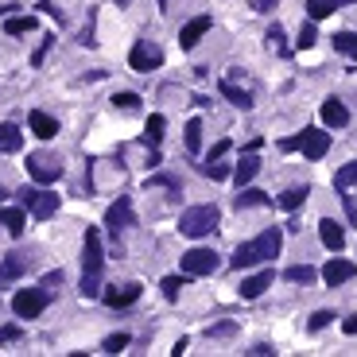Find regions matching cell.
Returning <instances> with one entry per match:
<instances>
[{"label":"cell","mask_w":357,"mask_h":357,"mask_svg":"<svg viewBox=\"0 0 357 357\" xmlns=\"http://www.w3.org/2000/svg\"><path fill=\"white\" fill-rule=\"evenodd\" d=\"M101 272H105V248H101V229H86V245H82V295L98 299L101 295Z\"/></svg>","instance_id":"1"},{"label":"cell","mask_w":357,"mask_h":357,"mask_svg":"<svg viewBox=\"0 0 357 357\" xmlns=\"http://www.w3.org/2000/svg\"><path fill=\"white\" fill-rule=\"evenodd\" d=\"M221 221V210L214 206V202H206V206H190L183 210V218H178V229H183V237H206V233H214Z\"/></svg>","instance_id":"2"},{"label":"cell","mask_w":357,"mask_h":357,"mask_svg":"<svg viewBox=\"0 0 357 357\" xmlns=\"http://www.w3.org/2000/svg\"><path fill=\"white\" fill-rule=\"evenodd\" d=\"M16 202H20V206H28L39 221H47L51 214L59 210V194H51V190H39V187H20V190H16Z\"/></svg>","instance_id":"3"},{"label":"cell","mask_w":357,"mask_h":357,"mask_svg":"<svg viewBox=\"0 0 357 357\" xmlns=\"http://www.w3.org/2000/svg\"><path fill=\"white\" fill-rule=\"evenodd\" d=\"M43 307H47V288H20L16 295H12V311H16V318H39Z\"/></svg>","instance_id":"4"},{"label":"cell","mask_w":357,"mask_h":357,"mask_svg":"<svg viewBox=\"0 0 357 357\" xmlns=\"http://www.w3.org/2000/svg\"><path fill=\"white\" fill-rule=\"evenodd\" d=\"M218 264L221 260L214 248H190V253H183V276H214Z\"/></svg>","instance_id":"5"},{"label":"cell","mask_w":357,"mask_h":357,"mask_svg":"<svg viewBox=\"0 0 357 357\" xmlns=\"http://www.w3.org/2000/svg\"><path fill=\"white\" fill-rule=\"evenodd\" d=\"M28 175L47 187V183H55L62 175V159L51 156V152H35V156H28Z\"/></svg>","instance_id":"6"},{"label":"cell","mask_w":357,"mask_h":357,"mask_svg":"<svg viewBox=\"0 0 357 357\" xmlns=\"http://www.w3.org/2000/svg\"><path fill=\"white\" fill-rule=\"evenodd\" d=\"M159 62H163V51L152 39H140L136 47L129 51V66L136 70V74H152V70H159Z\"/></svg>","instance_id":"7"},{"label":"cell","mask_w":357,"mask_h":357,"mask_svg":"<svg viewBox=\"0 0 357 357\" xmlns=\"http://www.w3.org/2000/svg\"><path fill=\"white\" fill-rule=\"evenodd\" d=\"M105 226H109V237H120V233L132 226V199L129 194H120V199L105 210Z\"/></svg>","instance_id":"8"},{"label":"cell","mask_w":357,"mask_h":357,"mask_svg":"<svg viewBox=\"0 0 357 357\" xmlns=\"http://www.w3.org/2000/svg\"><path fill=\"white\" fill-rule=\"evenodd\" d=\"M295 148L303 152L307 159H322V156H327V148H330V136L322 129H303L295 136Z\"/></svg>","instance_id":"9"},{"label":"cell","mask_w":357,"mask_h":357,"mask_svg":"<svg viewBox=\"0 0 357 357\" xmlns=\"http://www.w3.org/2000/svg\"><path fill=\"white\" fill-rule=\"evenodd\" d=\"M221 93H226V98L233 101V105H237V109H253V101H257V98H253V89H248L245 82H241L237 70H233V74H229V78L221 82Z\"/></svg>","instance_id":"10"},{"label":"cell","mask_w":357,"mask_h":357,"mask_svg":"<svg viewBox=\"0 0 357 357\" xmlns=\"http://www.w3.org/2000/svg\"><path fill=\"white\" fill-rule=\"evenodd\" d=\"M354 276H357V264H354V260H342V257L327 260V268H322L327 288H342V284H346V280H354Z\"/></svg>","instance_id":"11"},{"label":"cell","mask_w":357,"mask_h":357,"mask_svg":"<svg viewBox=\"0 0 357 357\" xmlns=\"http://www.w3.org/2000/svg\"><path fill=\"white\" fill-rule=\"evenodd\" d=\"M210 31V16H194L190 24H183V31H178V47L190 51V47H199V39Z\"/></svg>","instance_id":"12"},{"label":"cell","mask_w":357,"mask_h":357,"mask_svg":"<svg viewBox=\"0 0 357 357\" xmlns=\"http://www.w3.org/2000/svg\"><path fill=\"white\" fill-rule=\"evenodd\" d=\"M272 280H276V272H272V268H264V272H257V276H248L245 284L237 288L241 299H260L268 288H272Z\"/></svg>","instance_id":"13"},{"label":"cell","mask_w":357,"mask_h":357,"mask_svg":"<svg viewBox=\"0 0 357 357\" xmlns=\"http://www.w3.org/2000/svg\"><path fill=\"white\" fill-rule=\"evenodd\" d=\"M264 248H260V237L257 241H245V245H241L237 248V253H233V268H237V272H241V268H253V264H264Z\"/></svg>","instance_id":"14"},{"label":"cell","mask_w":357,"mask_h":357,"mask_svg":"<svg viewBox=\"0 0 357 357\" xmlns=\"http://www.w3.org/2000/svg\"><path fill=\"white\" fill-rule=\"evenodd\" d=\"M136 299H140V284H120V288H109V291H105V303H109V307H117V311L132 307Z\"/></svg>","instance_id":"15"},{"label":"cell","mask_w":357,"mask_h":357,"mask_svg":"<svg viewBox=\"0 0 357 357\" xmlns=\"http://www.w3.org/2000/svg\"><path fill=\"white\" fill-rule=\"evenodd\" d=\"M257 171H260L257 152H245V156H241V163L233 167V187H248V183L257 178Z\"/></svg>","instance_id":"16"},{"label":"cell","mask_w":357,"mask_h":357,"mask_svg":"<svg viewBox=\"0 0 357 357\" xmlns=\"http://www.w3.org/2000/svg\"><path fill=\"white\" fill-rule=\"evenodd\" d=\"M322 120H327V129H346V125H349V109L338 98H327V101H322Z\"/></svg>","instance_id":"17"},{"label":"cell","mask_w":357,"mask_h":357,"mask_svg":"<svg viewBox=\"0 0 357 357\" xmlns=\"http://www.w3.org/2000/svg\"><path fill=\"white\" fill-rule=\"evenodd\" d=\"M318 237H322V245H327L330 253H338V248L346 245V233H342V226H338L334 218H322V226H318Z\"/></svg>","instance_id":"18"},{"label":"cell","mask_w":357,"mask_h":357,"mask_svg":"<svg viewBox=\"0 0 357 357\" xmlns=\"http://www.w3.org/2000/svg\"><path fill=\"white\" fill-rule=\"evenodd\" d=\"M0 226L8 229L12 237H20L24 226H28V214H24V206H8V210H0Z\"/></svg>","instance_id":"19"},{"label":"cell","mask_w":357,"mask_h":357,"mask_svg":"<svg viewBox=\"0 0 357 357\" xmlns=\"http://www.w3.org/2000/svg\"><path fill=\"white\" fill-rule=\"evenodd\" d=\"M31 132H35L39 140L59 136V120H55V117H47L43 109H35V113H31Z\"/></svg>","instance_id":"20"},{"label":"cell","mask_w":357,"mask_h":357,"mask_svg":"<svg viewBox=\"0 0 357 357\" xmlns=\"http://www.w3.org/2000/svg\"><path fill=\"white\" fill-rule=\"evenodd\" d=\"M35 28H39L35 16H8V20H4V31H8V35H31Z\"/></svg>","instance_id":"21"},{"label":"cell","mask_w":357,"mask_h":357,"mask_svg":"<svg viewBox=\"0 0 357 357\" xmlns=\"http://www.w3.org/2000/svg\"><path fill=\"white\" fill-rule=\"evenodd\" d=\"M330 43H334L338 55H346V59H357V31H338Z\"/></svg>","instance_id":"22"},{"label":"cell","mask_w":357,"mask_h":357,"mask_svg":"<svg viewBox=\"0 0 357 357\" xmlns=\"http://www.w3.org/2000/svg\"><path fill=\"white\" fill-rule=\"evenodd\" d=\"M20 140H24V132L16 129V125H0V152H20Z\"/></svg>","instance_id":"23"},{"label":"cell","mask_w":357,"mask_h":357,"mask_svg":"<svg viewBox=\"0 0 357 357\" xmlns=\"http://www.w3.org/2000/svg\"><path fill=\"white\" fill-rule=\"evenodd\" d=\"M24 276V260L8 257V260H0V288H8L12 280H20Z\"/></svg>","instance_id":"24"},{"label":"cell","mask_w":357,"mask_h":357,"mask_svg":"<svg viewBox=\"0 0 357 357\" xmlns=\"http://www.w3.org/2000/svg\"><path fill=\"white\" fill-rule=\"evenodd\" d=\"M199 171H202V175H210V178H218V183H221V178H233V167L221 163V159H202Z\"/></svg>","instance_id":"25"},{"label":"cell","mask_w":357,"mask_h":357,"mask_svg":"<svg viewBox=\"0 0 357 357\" xmlns=\"http://www.w3.org/2000/svg\"><path fill=\"white\" fill-rule=\"evenodd\" d=\"M233 206H237V210H248V206H268V199H264V190H248V187H241V194L233 199Z\"/></svg>","instance_id":"26"},{"label":"cell","mask_w":357,"mask_h":357,"mask_svg":"<svg viewBox=\"0 0 357 357\" xmlns=\"http://www.w3.org/2000/svg\"><path fill=\"white\" fill-rule=\"evenodd\" d=\"M342 0H307V16L311 20H327L330 12H338Z\"/></svg>","instance_id":"27"},{"label":"cell","mask_w":357,"mask_h":357,"mask_svg":"<svg viewBox=\"0 0 357 357\" xmlns=\"http://www.w3.org/2000/svg\"><path fill=\"white\" fill-rule=\"evenodd\" d=\"M284 280H291V284H315L318 272H315V268H307V264H291L288 272H284Z\"/></svg>","instance_id":"28"},{"label":"cell","mask_w":357,"mask_h":357,"mask_svg":"<svg viewBox=\"0 0 357 357\" xmlns=\"http://www.w3.org/2000/svg\"><path fill=\"white\" fill-rule=\"evenodd\" d=\"M163 129H167V120L159 117V113H152V117H148V125H144V136H148V144H152V148H156L159 140H163Z\"/></svg>","instance_id":"29"},{"label":"cell","mask_w":357,"mask_h":357,"mask_svg":"<svg viewBox=\"0 0 357 357\" xmlns=\"http://www.w3.org/2000/svg\"><path fill=\"white\" fill-rule=\"evenodd\" d=\"M307 194H311V187H291V190H284V194H280V206H284V210H299Z\"/></svg>","instance_id":"30"},{"label":"cell","mask_w":357,"mask_h":357,"mask_svg":"<svg viewBox=\"0 0 357 357\" xmlns=\"http://www.w3.org/2000/svg\"><path fill=\"white\" fill-rule=\"evenodd\" d=\"M183 144H187L190 156H199V148H202V120H190V125H187V136H183Z\"/></svg>","instance_id":"31"},{"label":"cell","mask_w":357,"mask_h":357,"mask_svg":"<svg viewBox=\"0 0 357 357\" xmlns=\"http://www.w3.org/2000/svg\"><path fill=\"white\" fill-rule=\"evenodd\" d=\"M268 47L276 51V55H288V35H284V28H280V24H272V28H268Z\"/></svg>","instance_id":"32"},{"label":"cell","mask_w":357,"mask_h":357,"mask_svg":"<svg viewBox=\"0 0 357 357\" xmlns=\"http://www.w3.org/2000/svg\"><path fill=\"white\" fill-rule=\"evenodd\" d=\"M354 183H357V159H354V163H346V167L334 175V187H338V190H349Z\"/></svg>","instance_id":"33"},{"label":"cell","mask_w":357,"mask_h":357,"mask_svg":"<svg viewBox=\"0 0 357 357\" xmlns=\"http://www.w3.org/2000/svg\"><path fill=\"white\" fill-rule=\"evenodd\" d=\"M318 43V31H315V20H307L303 28H299V39H295V47L299 51H307V47H315Z\"/></svg>","instance_id":"34"},{"label":"cell","mask_w":357,"mask_h":357,"mask_svg":"<svg viewBox=\"0 0 357 357\" xmlns=\"http://www.w3.org/2000/svg\"><path fill=\"white\" fill-rule=\"evenodd\" d=\"M330 322H334V311H315L311 322H307V330H311V334H318V330H327Z\"/></svg>","instance_id":"35"},{"label":"cell","mask_w":357,"mask_h":357,"mask_svg":"<svg viewBox=\"0 0 357 357\" xmlns=\"http://www.w3.org/2000/svg\"><path fill=\"white\" fill-rule=\"evenodd\" d=\"M129 342H132L129 334H109V338H105V346H101V349H105V354H120V349L129 346Z\"/></svg>","instance_id":"36"},{"label":"cell","mask_w":357,"mask_h":357,"mask_svg":"<svg viewBox=\"0 0 357 357\" xmlns=\"http://www.w3.org/2000/svg\"><path fill=\"white\" fill-rule=\"evenodd\" d=\"M152 183H156V187H163V190H171V199H178V190H183V187H178V178H171V175H156Z\"/></svg>","instance_id":"37"},{"label":"cell","mask_w":357,"mask_h":357,"mask_svg":"<svg viewBox=\"0 0 357 357\" xmlns=\"http://www.w3.org/2000/svg\"><path fill=\"white\" fill-rule=\"evenodd\" d=\"M159 288H163V295H167V299H175L178 288H183V276H163V284H159Z\"/></svg>","instance_id":"38"},{"label":"cell","mask_w":357,"mask_h":357,"mask_svg":"<svg viewBox=\"0 0 357 357\" xmlns=\"http://www.w3.org/2000/svg\"><path fill=\"white\" fill-rule=\"evenodd\" d=\"M113 105H117V109H136L140 98H136V93H117V98H113Z\"/></svg>","instance_id":"39"},{"label":"cell","mask_w":357,"mask_h":357,"mask_svg":"<svg viewBox=\"0 0 357 357\" xmlns=\"http://www.w3.org/2000/svg\"><path fill=\"white\" fill-rule=\"evenodd\" d=\"M24 330L20 327H0V342H20Z\"/></svg>","instance_id":"40"},{"label":"cell","mask_w":357,"mask_h":357,"mask_svg":"<svg viewBox=\"0 0 357 357\" xmlns=\"http://www.w3.org/2000/svg\"><path fill=\"white\" fill-rule=\"evenodd\" d=\"M233 330H237V322H221V327H210L206 334L210 338H221V334H233Z\"/></svg>","instance_id":"41"},{"label":"cell","mask_w":357,"mask_h":357,"mask_svg":"<svg viewBox=\"0 0 357 357\" xmlns=\"http://www.w3.org/2000/svg\"><path fill=\"white\" fill-rule=\"evenodd\" d=\"M229 152V140H218V144H214V148H210V156L206 159H221Z\"/></svg>","instance_id":"42"},{"label":"cell","mask_w":357,"mask_h":357,"mask_svg":"<svg viewBox=\"0 0 357 357\" xmlns=\"http://www.w3.org/2000/svg\"><path fill=\"white\" fill-rule=\"evenodd\" d=\"M342 206H346V218H349V221H357V202L349 199V194H342Z\"/></svg>","instance_id":"43"},{"label":"cell","mask_w":357,"mask_h":357,"mask_svg":"<svg viewBox=\"0 0 357 357\" xmlns=\"http://www.w3.org/2000/svg\"><path fill=\"white\" fill-rule=\"evenodd\" d=\"M276 4H280V0H253V8H257V12H272Z\"/></svg>","instance_id":"44"},{"label":"cell","mask_w":357,"mask_h":357,"mask_svg":"<svg viewBox=\"0 0 357 357\" xmlns=\"http://www.w3.org/2000/svg\"><path fill=\"white\" fill-rule=\"evenodd\" d=\"M342 330H346V334H357V315H349L346 322H342Z\"/></svg>","instance_id":"45"},{"label":"cell","mask_w":357,"mask_h":357,"mask_svg":"<svg viewBox=\"0 0 357 357\" xmlns=\"http://www.w3.org/2000/svg\"><path fill=\"white\" fill-rule=\"evenodd\" d=\"M167 4H171V0H159V8H163V12H167Z\"/></svg>","instance_id":"46"},{"label":"cell","mask_w":357,"mask_h":357,"mask_svg":"<svg viewBox=\"0 0 357 357\" xmlns=\"http://www.w3.org/2000/svg\"><path fill=\"white\" fill-rule=\"evenodd\" d=\"M117 4H120V8H125V4H129V0H117Z\"/></svg>","instance_id":"47"},{"label":"cell","mask_w":357,"mask_h":357,"mask_svg":"<svg viewBox=\"0 0 357 357\" xmlns=\"http://www.w3.org/2000/svg\"><path fill=\"white\" fill-rule=\"evenodd\" d=\"M342 4H357V0H342Z\"/></svg>","instance_id":"48"},{"label":"cell","mask_w":357,"mask_h":357,"mask_svg":"<svg viewBox=\"0 0 357 357\" xmlns=\"http://www.w3.org/2000/svg\"><path fill=\"white\" fill-rule=\"evenodd\" d=\"M0 202H4V187H0Z\"/></svg>","instance_id":"49"}]
</instances>
